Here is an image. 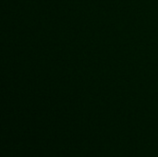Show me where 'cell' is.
Returning <instances> with one entry per match:
<instances>
[]
</instances>
